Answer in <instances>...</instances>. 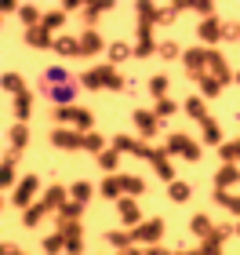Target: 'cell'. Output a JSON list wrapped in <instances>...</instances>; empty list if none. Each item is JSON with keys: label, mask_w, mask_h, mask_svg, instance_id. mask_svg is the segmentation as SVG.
<instances>
[{"label": "cell", "mask_w": 240, "mask_h": 255, "mask_svg": "<svg viewBox=\"0 0 240 255\" xmlns=\"http://www.w3.org/2000/svg\"><path fill=\"white\" fill-rule=\"evenodd\" d=\"M167 153H182L186 160H197L200 157V146H193L189 135H171L167 138Z\"/></svg>", "instance_id": "obj_1"}, {"label": "cell", "mask_w": 240, "mask_h": 255, "mask_svg": "<svg viewBox=\"0 0 240 255\" xmlns=\"http://www.w3.org/2000/svg\"><path fill=\"white\" fill-rule=\"evenodd\" d=\"M135 241H146V245H157L164 237V219H150V223H139V230L131 234Z\"/></svg>", "instance_id": "obj_2"}, {"label": "cell", "mask_w": 240, "mask_h": 255, "mask_svg": "<svg viewBox=\"0 0 240 255\" xmlns=\"http://www.w3.org/2000/svg\"><path fill=\"white\" fill-rule=\"evenodd\" d=\"M37 190H40V179L37 175H26V179L18 182V190H15L11 201H15L18 208H29V201H33V193H37Z\"/></svg>", "instance_id": "obj_3"}, {"label": "cell", "mask_w": 240, "mask_h": 255, "mask_svg": "<svg viewBox=\"0 0 240 255\" xmlns=\"http://www.w3.org/2000/svg\"><path fill=\"white\" fill-rule=\"evenodd\" d=\"M48 99L55 102V110L70 106V102L77 99V84H73V80H66V84H59V88H48Z\"/></svg>", "instance_id": "obj_4"}, {"label": "cell", "mask_w": 240, "mask_h": 255, "mask_svg": "<svg viewBox=\"0 0 240 255\" xmlns=\"http://www.w3.org/2000/svg\"><path fill=\"white\" fill-rule=\"evenodd\" d=\"M51 146H55V149H80V146H84V135L55 128V131H51Z\"/></svg>", "instance_id": "obj_5"}, {"label": "cell", "mask_w": 240, "mask_h": 255, "mask_svg": "<svg viewBox=\"0 0 240 255\" xmlns=\"http://www.w3.org/2000/svg\"><path fill=\"white\" fill-rule=\"evenodd\" d=\"M193 234H197V237H204V241H211L215 237V226H211V219L208 215H193Z\"/></svg>", "instance_id": "obj_6"}, {"label": "cell", "mask_w": 240, "mask_h": 255, "mask_svg": "<svg viewBox=\"0 0 240 255\" xmlns=\"http://www.w3.org/2000/svg\"><path fill=\"white\" fill-rule=\"evenodd\" d=\"M186 113H189V117H197L200 124H208V106H204V99H200V95L186 99Z\"/></svg>", "instance_id": "obj_7"}, {"label": "cell", "mask_w": 240, "mask_h": 255, "mask_svg": "<svg viewBox=\"0 0 240 255\" xmlns=\"http://www.w3.org/2000/svg\"><path fill=\"white\" fill-rule=\"evenodd\" d=\"M237 182H240V168L237 164H222V171H219V190L237 186Z\"/></svg>", "instance_id": "obj_8"}, {"label": "cell", "mask_w": 240, "mask_h": 255, "mask_svg": "<svg viewBox=\"0 0 240 255\" xmlns=\"http://www.w3.org/2000/svg\"><path fill=\"white\" fill-rule=\"evenodd\" d=\"M135 124H139V131H142V135H153V131H157V113L139 110V113H135Z\"/></svg>", "instance_id": "obj_9"}, {"label": "cell", "mask_w": 240, "mask_h": 255, "mask_svg": "<svg viewBox=\"0 0 240 255\" xmlns=\"http://www.w3.org/2000/svg\"><path fill=\"white\" fill-rule=\"evenodd\" d=\"M150 29H153V26H139V48H135V55H142V59L153 51V37H150Z\"/></svg>", "instance_id": "obj_10"}, {"label": "cell", "mask_w": 240, "mask_h": 255, "mask_svg": "<svg viewBox=\"0 0 240 255\" xmlns=\"http://www.w3.org/2000/svg\"><path fill=\"white\" fill-rule=\"evenodd\" d=\"M29 110H33V99L26 95V91H22V95H15V117H18V121H26V117H29Z\"/></svg>", "instance_id": "obj_11"}, {"label": "cell", "mask_w": 240, "mask_h": 255, "mask_svg": "<svg viewBox=\"0 0 240 255\" xmlns=\"http://www.w3.org/2000/svg\"><path fill=\"white\" fill-rule=\"evenodd\" d=\"M200 37L219 40V37H226V29H219V22H215V18H208V22H200Z\"/></svg>", "instance_id": "obj_12"}, {"label": "cell", "mask_w": 240, "mask_h": 255, "mask_svg": "<svg viewBox=\"0 0 240 255\" xmlns=\"http://www.w3.org/2000/svg\"><path fill=\"white\" fill-rule=\"evenodd\" d=\"M44 204H48V208H66V190L62 186H51L48 197H44Z\"/></svg>", "instance_id": "obj_13"}, {"label": "cell", "mask_w": 240, "mask_h": 255, "mask_svg": "<svg viewBox=\"0 0 240 255\" xmlns=\"http://www.w3.org/2000/svg\"><path fill=\"white\" fill-rule=\"evenodd\" d=\"M102 48V40H98V33L91 29V33H84V37H80V51L84 55H91V51H98Z\"/></svg>", "instance_id": "obj_14"}, {"label": "cell", "mask_w": 240, "mask_h": 255, "mask_svg": "<svg viewBox=\"0 0 240 255\" xmlns=\"http://www.w3.org/2000/svg\"><path fill=\"white\" fill-rule=\"evenodd\" d=\"M167 197H171L175 204L189 201V186H186V182H171V186H167Z\"/></svg>", "instance_id": "obj_15"}, {"label": "cell", "mask_w": 240, "mask_h": 255, "mask_svg": "<svg viewBox=\"0 0 240 255\" xmlns=\"http://www.w3.org/2000/svg\"><path fill=\"white\" fill-rule=\"evenodd\" d=\"M160 59H167V62H175V59H182V48L175 40H164L160 44Z\"/></svg>", "instance_id": "obj_16"}, {"label": "cell", "mask_w": 240, "mask_h": 255, "mask_svg": "<svg viewBox=\"0 0 240 255\" xmlns=\"http://www.w3.org/2000/svg\"><path fill=\"white\" fill-rule=\"evenodd\" d=\"M0 182H4V186H11V182H15V153H7L4 168H0Z\"/></svg>", "instance_id": "obj_17"}, {"label": "cell", "mask_w": 240, "mask_h": 255, "mask_svg": "<svg viewBox=\"0 0 240 255\" xmlns=\"http://www.w3.org/2000/svg\"><path fill=\"white\" fill-rule=\"evenodd\" d=\"M200 91H204V95H219V91H222V80L219 77H200Z\"/></svg>", "instance_id": "obj_18"}, {"label": "cell", "mask_w": 240, "mask_h": 255, "mask_svg": "<svg viewBox=\"0 0 240 255\" xmlns=\"http://www.w3.org/2000/svg\"><path fill=\"white\" fill-rule=\"evenodd\" d=\"M4 91H11V95H22V91H26L22 77H18V73H7V77H4Z\"/></svg>", "instance_id": "obj_19"}, {"label": "cell", "mask_w": 240, "mask_h": 255, "mask_svg": "<svg viewBox=\"0 0 240 255\" xmlns=\"http://www.w3.org/2000/svg\"><path fill=\"white\" fill-rule=\"evenodd\" d=\"M70 193L77 197V204H87V201H91V193H95V190H91V182H77V186H73Z\"/></svg>", "instance_id": "obj_20"}, {"label": "cell", "mask_w": 240, "mask_h": 255, "mask_svg": "<svg viewBox=\"0 0 240 255\" xmlns=\"http://www.w3.org/2000/svg\"><path fill=\"white\" fill-rule=\"evenodd\" d=\"M62 248H66V237L62 234H51L48 241H44V252H48V255H59Z\"/></svg>", "instance_id": "obj_21"}, {"label": "cell", "mask_w": 240, "mask_h": 255, "mask_svg": "<svg viewBox=\"0 0 240 255\" xmlns=\"http://www.w3.org/2000/svg\"><path fill=\"white\" fill-rule=\"evenodd\" d=\"M222 160H226V164L240 160V138H233V142H226V146H222Z\"/></svg>", "instance_id": "obj_22"}, {"label": "cell", "mask_w": 240, "mask_h": 255, "mask_svg": "<svg viewBox=\"0 0 240 255\" xmlns=\"http://www.w3.org/2000/svg\"><path fill=\"white\" fill-rule=\"evenodd\" d=\"M128 55H131V48H128V44H109V62H124V59H128Z\"/></svg>", "instance_id": "obj_23"}, {"label": "cell", "mask_w": 240, "mask_h": 255, "mask_svg": "<svg viewBox=\"0 0 240 255\" xmlns=\"http://www.w3.org/2000/svg\"><path fill=\"white\" fill-rule=\"evenodd\" d=\"M102 146H106V142H102V135H95V131L84 135V149H91V153H106Z\"/></svg>", "instance_id": "obj_24"}, {"label": "cell", "mask_w": 240, "mask_h": 255, "mask_svg": "<svg viewBox=\"0 0 240 255\" xmlns=\"http://www.w3.org/2000/svg\"><path fill=\"white\" fill-rule=\"evenodd\" d=\"M26 40L37 44V48H44V44H48V29H44V26H33V29L26 33Z\"/></svg>", "instance_id": "obj_25"}, {"label": "cell", "mask_w": 240, "mask_h": 255, "mask_svg": "<svg viewBox=\"0 0 240 255\" xmlns=\"http://www.w3.org/2000/svg\"><path fill=\"white\" fill-rule=\"evenodd\" d=\"M120 190H124V179H106V182H102V193H106V197H120Z\"/></svg>", "instance_id": "obj_26"}, {"label": "cell", "mask_w": 240, "mask_h": 255, "mask_svg": "<svg viewBox=\"0 0 240 255\" xmlns=\"http://www.w3.org/2000/svg\"><path fill=\"white\" fill-rule=\"evenodd\" d=\"M120 215H124V223H139V208H135V201H120Z\"/></svg>", "instance_id": "obj_27"}, {"label": "cell", "mask_w": 240, "mask_h": 255, "mask_svg": "<svg viewBox=\"0 0 240 255\" xmlns=\"http://www.w3.org/2000/svg\"><path fill=\"white\" fill-rule=\"evenodd\" d=\"M26 138H29L26 124H15V128H11V142H15V149H22V146H26Z\"/></svg>", "instance_id": "obj_28"}, {"label": "cell", "mask_w": 240, "mask_h": 255, "mask_svg": "<svg viewBox=\"0 0 240 255\" xmlns=\"http://www.w3.org/2000/svg\"><path fill=\"white\" fill-rule=\"evenodd\" d=\"M48 212V204H37V208H26L22 212V219H26V226H33V223H40V215Z\"/></svg>", "instance_id": "obj_29"}, {"label": "cell", "mask_w": 240, "mask_h": 255, "mask_svg": "<svg viewBox=\"0 0 240 255\" xmlns=\"http://www.w3.org/2000/svg\"><path fill=\"white\" fill-rule=\"evenodd\" d=\"M55 51H66V55H77V51H80V40H70V37H62V40H55Z\"/></svg>", "instance_id": "obj_30"}, {"label": "cell", "mask_w": 240, "mask_h": 255, "mask_svg": "<svg viewBox=\"0 0 240 255\" xmlns=\"http://www.w3.org/2000/svg\"><path fill=\"white\" fill-rule=\"evenodd\" d=\"M219 204H222V208H230V212H237V215H240V197H230L226 190H219Z\"/></svg>", "instance_id": "obj_31"}, {"label": "cell", "mask_w": 240, "mask_h": 255, "mask_svg": "<svg viewBox=\"0 0 240 255\" xmlns=\"http://www.w3.org/2000/svg\"><path fill=\"white\" fill-rule=\"evenodd\" d=\"M150 91H153L157 99H164V95H167V77H153V80H150Z\"/></svg>", "instance_id": "obj_32"}, {"label": "cell", "mask_w": 240, "mask_h": 255, "mask_svg": "<svg viewBox=\"0 0 240 255\" xmlns=\"http://www.w3.org/2000/svg\"><path fill=\"white\" fill-rule=\"evenodd\" d=\"M171 113H175V102H171V99H160V102H157V117H171Z\"/></svg>", "instance_id": "obj_33"}, {"label": "cell", "mask_w": 240, "mask_h": 255, "mask_svg": "<svg viewBox=\"0 0 240 255\" xmlns=\"http://www.w3.org/2000/svg\"><path fill=\"white\" fill-rule=\"evenodd\" d=\"M117 160H120L117 149H106V153H102V168H117Z\"/></svg>", "instance_id": "obj_34"}, {"label": "cell", "mask_w": 240, "mask_h": 255, "mask_svg": "<svg viewBox=\"0 0 240 255\" xmlns=\"http://www.w3.org/2000/svg\"><path fill=\"white\" fill-rule=\"evenodd\" d=\"M62 22H66V15H62V11H59V15H48V18H44V29H59Z\"/></svg>", "instance_id": "obj_35"}, {"label": "cell", "mask_w": 240, "mask_h": 255, "mask_svg": "<svg viewBox=\"0 0 240 255\" xmlns=\"http://www.w3.org/2000/svg\"><path fill=\"white\" fill-rule=\"evenodd\" d=\"M128 234H109V245H117V248H128Z\"/></svg>", "instance_id": "obj_36"}, {"label": "cell", "mask_w": 240, "mask_h": 255, "mask_svg": "<svg viewBox=\"0 0 240 255\" xmlns=\"http://www.w3.org/2000/svg\"><path fill=\"white\" fill-rule=\"evenodd\" d=\"M22 18H26V22H37L40 11H37V7H22Z\"/></svg>", "instance_id": "obj_37"}, {"label": "cell", "mask_w": 240, "mask_h": 255, "mask_svg": "<svg viewBox=\"0 0 240 255\" xmlns=\"http://www.w3.org/2000/svg\"><path fill=\"white\" fill-rule=\"evenodd\" d=\"M124 190H128V193H139L142 182H139V179H124Z\"/></svg>", "instance_id": "obj_38"}, {"label": "cell", "mask_w": 240, "mask_h": 255, "mask_svg": "<svg viewBox=\"0 0 240 255\" xmlns=\"http://www.w3.org/2000/svg\"><path fill=\"white\" fill-rule=\"evenodd\" d=\"M204 131H208V138H211V142H219V128H215L211 121H208V124H204Z\"/></svg>", "instance_id": "obj_39"}, {"label": "cell", "mask_w": 240, "mask_h": 255, "mask_svg": "<svg viewBox=\"0 0 240 255\" xmlns=\"http://www.w3.org/2000/svg\"><path fill=\"white\" fill-rule=\"evenodd\" d=\"M4 255H22V252H18L15 245H4Z\"/></svg>", "instance_id": "obj_40"}, {"label": "cell", "mask_w": 240, "mask_h": 255, "mask_svg": "<svg viewBox=\"0 0 240 255\" xmlns=\"http://www.w3.org/2000/svg\"><path fill=\"white\" fill-rule=\"evenodd\" d=\"M146 255H167V252H160V248H153V252H146Z\"/></svg>", "instance_id": "obj_41"}, {"label": "cell", "mask_w": 240, "mask_h": 255, "mask_svg": "<svg viewBox=\"0 0 240 255\" xmlns=\"http://www.w3.org/2000/svg\"><path fill=\"white\" fill-rule=\"evenodd\" d=\"M178 255H200V252H178Z\"/></svg>", "instance_id": "obj_42"}, {"label": "cell", "mask_w": 240, "mask_h": 255, "mask_svg": "<svg viewBox=\"0 0 240 255\" xmlns=\"http://www.w3.org/2000/svg\"><path fill=\"white\" fill-rule=\"evenodd\" d=\"M237 234H240V226H237Z\"/></svg>", "instance_id": "obj_43"}]
</instances>
